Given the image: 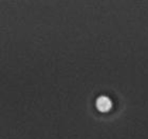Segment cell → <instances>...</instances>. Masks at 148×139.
<instances>
[{"instance_id": "6da1fadb", "label": "cell", "mask_w": 148, "mask_h": 139, "mask_svg": "<svg viewBox=\"0 0 148 139\" xmlns=\"http://www.w3.org/2000/svg\"><path fill=\"white\" fill-rule=\"evenodd\" d=\"M95 105H96V108L99 112L105 113V112H108L111 108L112 101H111V99L109 97H107V96H99V98L96 99Z\"/></svg>"}]
</instances>
